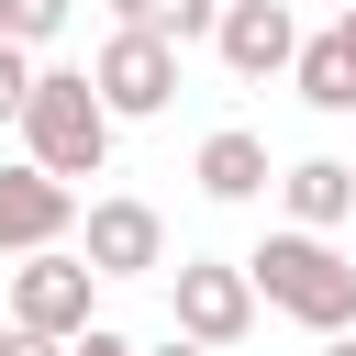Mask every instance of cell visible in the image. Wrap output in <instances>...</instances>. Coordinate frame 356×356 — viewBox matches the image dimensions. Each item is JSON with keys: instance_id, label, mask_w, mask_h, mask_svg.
Segmentation results:
<instances>
[{"instance_id": "7", "label": "cell", "mask_w": 356, "mask_h": 356, "mask_svg": "<svg viewBox=\"0 0 356 356\" xmlns=\"http://www.w3.org/2000/svg\"><path fill=\"white\" fill-rule=\"evenodd\" d=\"M211 56H222L234 78H289V56H300V22H289V0H222V22H211Z\"/></svg>"}, {"instance_id": "8", "label": "cell", "mask_w": 356, "mask_h": 356, "mask_svg": "<svg viewBox=\"0 0 356 356\" xmlns=\"http://www.w3.org/2000/svg\"><path fill=\"white\" fill-rule=\"evenodd\" d=\"M78 234V189H56L44 167H0V245L11 256H56Z\"/></svg>"}, {"instance_id": "3", "label": "cell", "mask_w": 356, "mask_h": 356, "mask_svg": "<svg viewBox=\"0 0 356 356\" xmlns=\"http://www.w3.org/2000/svg\"><path fill=\"white\" fill-rule=\"evenodd\" d=\"M11 323L22 334H44V345H78L89 323H100V278L56 245V256H22L11 267Z\"/></svg>"}, {"instance_id": "20", "label": "cell", "mask_w": 356, "mask_h": 356, "mask_svg": "<svg viewBox=\"0 0 356 356\" xmlns=\"http://www.w3.org/2000/svg\"><path fill=\"white\" fill-rule=\"evenodd\" d=\"M345 11H356V0H345Z\"/></svg>"}, {"instance_id": "16", "label": "cell", "mask_w": 356, "mask_h": 356, "mask_svg": "<svg viewBox=\"0 0 356 356\" xmlns=\"http://www.w3.org/2000/svg\"><path fill=\"white\" fill-rule=\"evenodd\" d=\"M0 356H67V345H44V334H22V323H11V334H0Z\"/></svg>"}, {"instance_id": "1", "label": "cell", "mask_w": 356, "mask_h": 356, "mask_svg": "<svg viewBox=\"0 0 356 356\" xmlns=\"http://www.w3.org/2000/svg\"><path fill=\"white\" fill-rule=\"evenodd\" d=\"M111 156V111L89 100V67H33V100H22V167H44L56 189L67 178H100Z\"/></svg>"}, {"instance_id": "2", "label": "cell", "mask_w": 356, "mask_h": 356, "mask_svg": "<svg viewBox=\"0 0 356 356\" xmlns=\"http://www.w3.org/2000/svg\"><path fill=\"white\" fill-rule=\"evenodd\" d=\"M245 289H256L267 312L312 323V334H345V323H356V267H345L323 234H267V245L245 256Z\"/></svg>"}, {"instance_id": "11", "label": "cell", "mask_w": 356, "mask_h": 356, "mask_svg": "<svg viewBox=\"0 0 356 356\" xmlns=\"http://www.w3.org/2000/svg\"><path fill=\"white\" fill-rule=\"evenodd\" d=\"M289 78H300V100H312V111H356V67H345V44H334V33H300Z\"/></svg>"}, {"instance_id": "14", "label": "cell", "mask_w": 356, "mask_h": 356, "mask_svg": "<svg viewBox=\"0 0 356 356\" xmlns=\"http://www.w3.org/2000/svg\"><path fill=\"white\" fill-rule=\"evenodd\" d=\"M111 33H167V0H111Z\"/></svg>"}, {"instance_id": "15", "label": "cell", "mask_w": 356, "mask_h": 356, "mask_svg": "<svg viewBox=\"0 0 356 356\" xmlns=\"http://www.w3.org/2000/svg\"><path fill=\"white\" fill-rule=\"evenodd\" d=\"M67 356H134V334H111V323H89V334H78Z\"/></svg>"}, {"instance_id": "4", "label": "cell", "mask_w": 356, "mask_h": 356, "mask_svg": "<svg viewBox=\"0 0 356 356\" xmlns=\"http://www.w3.org/2000/svg\"><path fill=\"white\" fill-rule=\"evenodd\" d=\"M167 312H178V345L222 356V345H245V323H256V289H245V267H222V256H189V267L167 278Z\"/></svg>"}, {"instance_id": "5", "label": "cell", "mask_w": 356, "mask_h": 356, "mask_svg": "<svg viewBox=\"0 0 356 356\" xmlns=\"http://www.w3.org/2000/svg\"><path fill=\"white\" fill-rule=\"evenodd\" d=\"M89 100H100L111 122H156V111L178 100V56H167L156 33H111V44L89 56Z\"/></svg>"}, {"instance_id": "10", "label": "cell", "mask_w": 356, "mask_h": 356, "mask_svg": "<svg viewBox=\"0 0 356 356\" xmlns=\"http://www.w3.org/2000/svg\"><path fill=\"white\" fill-rule=\"evenodd\" d=\"M189 178H200V200H256L267 189V145L245 122H222V134H200V167Z\"/></svg>"}, {"instance_id": "17", "label": "cell", "mask_w": 356, "mask_h": 356, "mask_svg": "<svg viewBox=\"0 0 356 356\" xmlns=\"http://www.w3.org/2000/svg\"><path fill=\"white\" fill-rule=\"evenodd\" d=\"M334 44H345V67H356V11H334Z\"/></svg>"}, {"instance_id": "18", "label": "cell", "mask_w": 356, "mask_h": 356, "mask_svg": "<svg viewBox=\"0 0 356 356\" xmlns=\"http://www.w3.org/2000/svg\"><path fill=\"white\" fill-rule=\"evenodd\" d=\"M134 356H200V345H178V334H167V345H134Z\"/></svg>"}, {"instance_id": "9", "label": "cell", "mask_w": 356, "mask_h": 356, "mask_svg": "<svg viewBox=\"0 0 356 356\" xmlns=\"http://www.w3.org/2000/svg\"><path fill=\"white\" fill-rule=\"evenodd\" d=\"M278 200H289V234H334V222H356V167L300 156V167H278Z\"/></svg>"}, {"instance_id": "12", "label": "cell", "mask_w": 356, "mask_h": 356, "mask_svg": "<svg viewBox=\"0 0 356 356\" xmlns=\"http://www.w3.org/2000/svg\"><path fill=\"white\" fill-rule=\"evenodd\" d=\"M44 33H67V0H0V44H44Z\"/></svg>"}, {"instance_id": "6", "label": "cell", "mask_w": 356, "mask_h": 356, "mask_svg": "<svg viewBox=\"0 0 356 356\" xmlns=\"http://www.w3.org/2000/svg\"><path fill=\"white\" fill-rule=\"evenodd\" d=\"M78 267H89V278H156V267H167V222H156V200H134V189L89 200V222H78Z\"/></svg>"}, {"instance_id": "13", "label": "cell", "mask_w": 356, "mask_h": 356, "mask_svg": "<svg viewBox=\"0 0 356 356\" xmlns=\"http://www.w3.org/2000/svg\"><path fill=\"white\" fill-rule=\"evenodd\" d=\"M22 100H33V56L0 44V122H22Z\"/></svg>"}, {"instance_id": "19", "label": "cell", "mask_w": 356, "mask_h": 356, "mask_svg": "<svg viewBox=\"0 0 356 356\" xmlns=\"http://www.w3.org/2000/svg\"><path fill=\"white\" fill-rule=\"evenodd\" d=\"M323 356H356V334H323Z\"/></svg>"}]
</instances>
